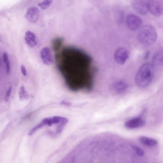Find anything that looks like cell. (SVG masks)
<instances>
[{
  "label": "cell",
  "instance_id": "6da1fadb",
  "mask_svg": "<svg viewBox=\"0 0 163 163\" xmlns=\"http://www.w3.org/2000/svg\"><path fill=\"white\" fill-rule=\"evenodd\" d=\"M154 73L153 64L146 63L142 65L138 71L135 77L137 85L141 88L148 86L152 80Z\"/></svg>",
  "mask_w": 163,
  "mask_h": 163
},
{
  "label": "cell",
  "instance_id": "7a4b0ae2",
  "mask_svg": "<svg viewBox=\"0 0 163 163\" xmlns=\"http://www.w3.org/2000/svg\"><path fill=\"white\" fill-rule=\"evenodd\" d=\"M157 37L155 29L150 25H145L142 27L138 35L139 42L144 45H150L156 41Z\"/></svg>",
  "mask_w": 163,
  "mask_h": 163
},
{
  "label": "cell",
  "instance_id": "3957f363",
  "mask_svg": "<svg viewBox=\"0 0 163 163\" xmlns=\"http://www.w3.org/2000/svg\"><path fill=\"white\" fill-rule=\"evenodd\" d=\"M149 11L153 16L160 17L163 15V0H150L147 1Z\"/></svg>",
  "mask_w": 163,
  "mask_h": 163
},
{
  "label": "cell",
  "instance_id": "277c9868",
  "mask_svg": "<svg viewBox=\"0 0 163 163\" xmlns=\"http://www.w3.org/2000/svg\"><path fill=\"white\" fill-rule=\"evenodd\" d=\"M127 23L128 28L131 30L134 31L140 27L142 24V20L139 16L130 14L127 16Z\"/></svg>",
  "mask_w": 163,
  "mask_h": 163
},
{
  "label": "cell",
  "instance_id": "5b68a950",
  "mask_svg": "<svg viewBox=\"0 0 163 163\" xmlns=\"http://www.w3.org/2000/svg\"><path fill=\"white\" fill-rule=\"evenodd\" d=\"M129 54L127 50L124 48L117 49L114 53L115 61L120 65L124 64L128 59Z\"/></svg>",
  "mask_w": 163,
  "mask_h": 163
},
{
  "label": "cell",
  "instance_id": "8992f818",
  "mask_svg": "<svg viewBox=\"0 0 163 163\" xmlns=\"http://www.w3.org/2000/svg\"><path fill=\"white\" fill-rule=\"evenodd\" d=\"M132 6L133 9L140 14L146 15L149 11L147 1L136 0L133 1Z\"/></svg>",
  "mask_w": 163,
  "mask_h": 163
},
{
  "label": "cell",
  "instance_id": "52a82bcc",
  "mask_svg": "<svg viewBox=\"0 0 163 163\" xmlns=\"http://www.w3.org/2000/svg\"><path fill=\"white\" fill-rule=\"evenodd\" d=\"M145 124V121L143 119L137 117L127 121L125 123V126L128 129H134L143 127Z\"/></svg>",
  "mask_w": 163,
  "mask_h": 163
},
{
  "label": "cell",
  "instance_id": "ba28073f",
  "mask_svg": "<svg viewBox=\"0 0 163 163\" xmlns=\"http://www.w3.org/2000/svg\"><path fill=\"white\" fill-rule=\"evenodd\" d=\"M39 17V11L38 8L35 7H31L28 8L25 17L30 22H36L38 20Z\"/></svg>",
  "mask_w": 163,
  "mask_h": 163
},
{
  "label": "cell",
  "instance_id": "9c48e42d",
  "mask_svg": "<svg viewBox=\"0 0 163 163\" xmlns=\"http://www.w3.org/2000/svg\"><path fill=\"white\" fill-rule=\"evenodd\" d=\"M41 60L45 65H50L53 63V59L51 49L48 47H44L41 50Z\"/></svg>",
  "mask_w": 163,
  "mask_h": 163
},
{
  "label": "cell",
  "instance_id": "30bf717a",
  "mask_svg": "<svg viewBox=\"0 0 163 163\" xmlns=\"http://www.w3.org/2000/svg\"><path fill=\"white\" fill-rule=\"evenodd\" d=\"M25 39L27 44L31 48L35 47L37 44L35 35L34 33L30 31L26 32Z\"/></svg>",
  "mask_w": 163,
  "mask_h": 163
},
{
  "label": "cell",
  "instance_id": "8fae6325",
  "mask_svg": "<svg viewBox=\"0 0 163 163\" xmlns=\"http://www.w3.org/2000/svg\"><path fill=\"white\" fill-rule=\"evenodd\" d=\"M128 88V85L127 83L123 81L117 82L112 86V90L118 93H124L127 90Z\"/></svg>",
  "mask_w": 163,
  "mask_h": 163
},
{
  "label": "cell",
  "instance_id": "7c38bea8",
  "mask_svg": "<svg viewBox=\"0 0 163 163\" xmlns=\"http://www.w3.org/2000/svg\"><path fill=\"white\" fill-rule=\"evenodd\" d=\"M140 141L141 143L149 147H153L157 144V141L156 140L147 137H141Z\"/></svg>",
  "mask_w": 163,
  "mask_h": 163
},
{
  "label": "cell",
  "instance_id": "4fadbf2b",
  "mask_svg": "<svg viewBox=\"0 0 163 163\" xmlns=\"http://www.w3.org/2000/svg\"><path fill=\"white\" fill-rule=\"evenodd\" d=\"M152 62L154 65H159L163 63V51L156 53L152 57Z\"/></svg>",
  "mask_w": 163,
  "mask_h": 163
},
{
  "label": "cell",
  "instance_id": "5bb4252c",
  "mask_svg": "<svg viewBox=\"0 0 163 163\" xmlns=\"http://www.w3.org/2000/svg\"><path fill=\"white\" fill-rule=\"evenodd\" d=\"M53 124H65L67 123L68 120L67 119L58 116H55L53 117Z\"/></svg>",
  "mask_w": 163,
  "mask_h": 163
},
{
  "label": "cell",
  "instance_id": "9a60e30c",
  "mask_svg": "<svg viewBox=\"0 0 163 163\" xmlns=\"http://www.w3.org/2000/svg\"><path fill=\"white\" fill-rule=\"evenodd\" d=\"M45 125H47V124L45 120L44 119L41 121L40 123L37 124L35 127L32 129L28 133V135H33V133L39 130V129L45 126Z\"/></svg>",
  "mask_w": 163,
  "mask_h": 163
},
{
  "label": "cell",
  "instance_id": "2e32d148",
  "mask_svg": "<svg viewBox=\"0 0 163 163\" xmlns=\"http://www.w3.org/2000/svg\"><path fill=\"white\" fill-rule=\"evenodd\" d=\"M3 61L5 63L6 68V72L7 75L9 74L10 72V62L7 53L4 52L2 56Z\"/></svg>",
  "mask_w": 163,
  "mask_h": 163
},
{
  "label": "cell",
  "instance_id": "e0dca14e",
  "mask_svg": "<svg viewBox=\"0 0 163 163\" xmlns=\"http://www.w3.org/2000/svg\"><path fill=\"white\" fill-rule=\"evenodd\" d=\"M19 98L20 100L26 99L28 98V95L25 87L22 86L20 88L19 92Z\"/></svg>",
  "mask_w": 163,
  "mask_h": 163
},
{
  "label": "cell",
  "instance_id": "ac0fdd59",
  "mask_svg": "<svg viewBox=\"0 0 163 163\" xmlns=\"http://www.w3.org/2000/svg\"><path fill=\"white\" fill-rule=\"evenodd\" d=\"M53 1L51 0H45L39 3L38 6L42 9H46L51 6Z\"/></svg>",
  "mask_w": 163,
  "mask_h": 163
},
{
  "label": "cell",
  "instance_id": "d6986e66",
  "mask_svg": "<svg viewBox=\"0 0 163 163\" xmlns=\"http://www.w3.org/2000/svg\"><path fill=\"white\" fill-rule=\"evenodd\" d=\"M132 147L138 156L141 157H143L144 156V152L143 149L135 145H132Z\"/></svg>",
  "mask_w": 163,
  "mask_h": 163
},
{
  "label": "cell",
  "instance_id": "ffe728a7",
  "mask_svg": "<svg viewBox=\"0 0 163 163\" xmlns=\"http://www.w3.org/2000/svg\"><path fill=\"white\" fill-rule=\"evenodd\" d=\"M12 91V87H11L9 88V89H8L7 91L6 97L5 98V101L6 102H7L8 101H9L11 95Z\"/></svg>",
  "mask_w": 163,
  "mask_h": 163
},
{
  "label": "cell",
  "instance_id": "44dd1931",
  "mask_svg": "<svg viewBox=\"0 0 163 163\" xmlns=\"http://www.w3.org/2000/svg\"><path fill=\"white\" fill-rule=\"evenodd\" d=\"M65 124H60L57 129V133H61L64 127L65 126Z\"/></svg>",
  "mask_w": 163,
  "mask_h": 163
},
{
  "label": "cell",
  "instance_id": "7402d4cb",
  "mask_svg": "<svg viewBox=\"0 0 163 163\" xmlns=\"http://www.w3.org/2000/svg\"><path fill=\"white\" fill-rule=\"evenodd\" d=\"M21 69L23 75L24 76H26L27 75V72L25 66L22 65L21 66Z\"/></svg>",
  "mask_w": 163,
  "mask_h": 163
},
{
  "label": "cell",
  "instance_id": "603a6c76",
  "mask_svg": "<svg viewBox=\"0 0 163 163\" xmlns=\"http://www.w3.org/2000/svg\"><path fill=\"white\" fill-rule=\"evenodd\" d=\"M61 104L62 105L65 106H70L71 105V104L70 103L66 102L64 101H62L61 103Z\"/></svg>",
  "mask_w": 163,
  "mask_h": 163
},
{
  "label": "cell",
  "instance_id": "cb8c5ba5",
  "mask_svg": "<svg viewBox=\"0 0 163 163\" xmlns=\"http://www.w3.org/2000/svg\"><path fill=\"white\" fill-rule=\"evenodd\" d=\"M149 55V51L146 52L144 55V59H147Z\"/></svg>",
  "mask_w": 163,
  "mask_h": 163
}]
</instances>
